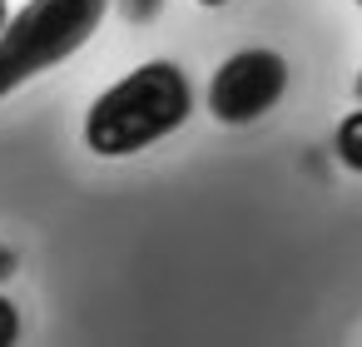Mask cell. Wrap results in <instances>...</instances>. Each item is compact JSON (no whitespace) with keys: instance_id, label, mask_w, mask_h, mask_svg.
<instances>
[{"instance_id":"cell-1","label":"cell","mask_w":362,"mask_h":347,"mask_svg":"<svg viewBox=\"0 0 362 347\" xmlns=\"http://www.w3.org/2000/svg\"><path fill=\"white\" fill-rule=\"evenodd\" d=\"M194 110L189 75L174 60H149L115 80L85 114V144L100 159H124L174 134Z\"/></svg>"},{"instance_id":"cell-2","label":"cell","mask_w":362,"mask_h":347,"mask_svg":"<svg viewBox=\"0 0 362 347\" xmlns=\"http://www.w3.org/2000/svg\"><path fill=\"white\" fill-rule=\"evenodd\" d=\"M110 0H30L0 25V100L70 60L105 20Z\"/></svg>"},{"instance_id":"cell-3","label":"cell","mask_w":362,"mask_h":347,"mask_svg":"<svg viewBox=\"0 0 362 347\" xmlns=\"http://www.w3.org/2000/svg\"><path fill=\"white\" fill-rule=\"evenodd\" d=\"M288 90V65L278 50H238L209 80V114L223 124L263 119Z\"/></svg>"},{"instance_id":"cell-4","label":"cell","mask_w":362,"mask_h":347,"mask_svg":"<svg viewBox=\"0 0 362 347\" xmlns=\"http://www.w3.org/2000/svg\"><path fill=\"white\" fill-rule=\"evenodd\" d=\"M332 149H337L342 169L362 174V110H352V114L337 124V134H332Z\"/></svg>"},{"instance_id":"cell-5","label":"cell","mask_w":362,"mask_h":347,"mask_svg":"<svg viewBox=\"0 0 362 347\" xmlns=\"http://www.w3.org/2000/svg\"><path fill=\"white\" fill-rule=\"evenodd\" d=\"M16 337H21V312H16V302L0 298V347H11Z\"/></svg>"},{"instance_id":"cell-6","label":"cell","mask_w":362,"mask_h":347,"mask_svg":"<svg viewBox=\"0 0 362 347\" xmlns=\"http://www.w3.org/2000/svg\"><path fill=\"white\" fill-rule=\"evenodd\" d=\"M159 6H164V0H119V11H124V20H134V25L154 20V16H159Z\"/></svg>"},{"instance_id":"cell-7","label":"cell","mask_w":362,"mask_h":347,"mask_svg":"<svg viewBox=\"0 0 362 347\" xmlns=\"http://www.w3.org/2000/svg\"><path fill=\"white\" fill-rule=\"evenodd\" d=\"M16 268H21V263H16V253H11V248H0V283L16 278Z\"/></svg>"},{"instance_id":"cell-8","label":"cell","mask_w":362,"mask_h":347,"mask_svg":"<svg viewBox=\"0 0 362 347\" xmlns=\"http://www.w3.org/2000/svg\"><path fill=\"white\" fill-rule=\"evenodd\" d=\"M6 16H11V11H6V0H0V25H6Z\"/></svg>"},{"instance_id":"cell-9","label":"cell","mask_w":362,"mask_h":347,"mask_svg":"<svg viewBox=\"0 0 362 347\" xmlns=\"http://www.w3.org/2000/svg\"><path fill=\"white\" fill-rule=\"evenodd\" d=\"M199 6H228V0H199Z\"/></svg>"},{"instance_id":"cell-10","label":"cell","mask_w":362,"mask_h":347,"mask_svg":"<svg viewBox=\"0 0 362 347\" xmlns=\"http://www.w3.org/2000/svg\"><path fill=\"white\" fill-rule=\"evenodd\" d=\"M352 90H357V100H362V75H357V85H352Z\"/></svg>"},{"instance_id":"cell-11","label":"cell","mask_w":362,"mask_h":347,"mask_svg":"<svg viewBox=\"0 0 362 347\" xmlns=\"http://www.w3.org/2000/svg\"><path fill=\"white\" fill-rule=\"evenodd\" d=\"M357 6H362V0H357Z\"/></svg>"}]
</instances>
